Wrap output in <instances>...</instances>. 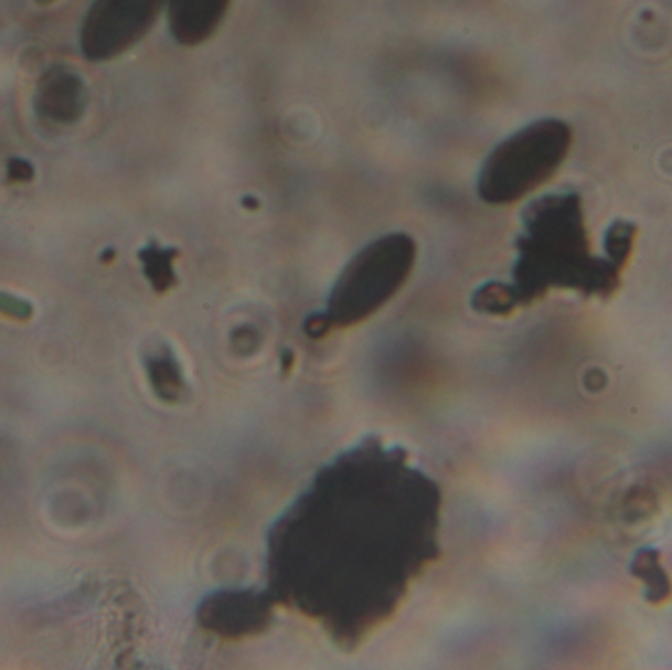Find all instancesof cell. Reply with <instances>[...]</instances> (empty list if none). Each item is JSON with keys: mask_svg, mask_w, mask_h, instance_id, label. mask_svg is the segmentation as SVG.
<instances>
[{"mask_svg": "<svg viewBox=\"0 0 672 670\" xmlns=\"http://www.w3.org/2000/svg\"><path fill=\"white\" fill-rule=\"evenodd\" d=\"M168 0H95L83 20L82 54L108 62L126 54L150 34Z\"/></svg>", "mask_w": 672, "mask_h": 670, "instance_id": "cell-5", "label": "cell"}, {"mask_svg": "<svg viewBox=\"0 0 672 670\" xmlns=\"http://www.w3.org/2000/svg\"><path fill=\"white\" fill-rule=\"evenodd\" d=\"M38 4H52L54 0H36Z\"/></svg>", "mask_w": 672, "mask_h": 670, "instance_id": "cell-14", "label": "cell"}, {"mask_svg": "<svg viewBox=\"0 0 672 670\" xmlns=\"http://www.w3.org/2000/svg\"><path fill=\"white\" fill-rule=\"evenodd\" d=\"M7 176H9L10 181L28 183V181L36 178V170H34L32 161L14 156V158H9V161H7Z\"/></svg>", "mask_w": 672, "mask_h": 670, "instance_id": "cell-12", "label": "cell"}, {"mask_svg": "<svg viewBox=\"0 0 672 670\" xmlns=\"http://www.w3.org/2000/svg\"><path fill=\"white\" fill-rule=\"evenodd\" d=\"M87 100V87L82 77L70 67L55 65L40 79L34 105L40 117L70 125L83 117Z\"/></svg>", "mask_w": 672, "mask_h": 670, "instance_id": "cell-8", "label": "cell"}, {"mask_svg": "<svg viewBox=\"0 0 672 670\" xmlns=\"http://www.w3.org/2000/svg\"><path fill=\"white\" fill-rule=\"evenodd\" d=\"M113 256H115V252L113 251H105V254H103V262H107V259H113Z\"/></svg>", "mask_w": 672, "mask_h": 670, "instance_id": "cell-13", "label": "cell"}, {"mask_svg": "<svg viewBox=\"0 0 672 670\" xmlns=\"http://www.w3.org/2000/svg\"><path fill=\"white\" fill-rule=\"evenodd\" d=\"M32 313H34V307L32 304H28L26 299L0 291V315L10 317V319H19V321H28Z\"/></svg>", "mask_w": 672, "mask_h": 670, "instance_id": "cell-11", "label": "cell"}, {"mask_svg": "<svg viewBox=\"0 0 672 670\" xmlns=\"http://www.w3.org/2000/svg\"><path fill=\"white\" fill-rule=\"evenodd\" d=\"M623 266L608 256L596 258L584 226L583 198L574 191L533 201L523 213L518 262L511 284H488L474 294L478 311L505 315L531 304L551 287L578 289L586 296L608 297L619 286Z\"/></svg>", "mask_w": 672, "mask_h": 670, "instance_id": "cell-2", "label": "cell"}, {"mask_svg": "<svg viewBox=\"0 0 672 670\" xmlns=\"http://www.w3.org/2000/svg\"><path fill=\"white\" fill-rule=\"evenodd\" d=\"M276 602L268 591L228 588L209 594L198 608V624L221 639H244L266 631Z\"/></svg>", "mask_w": 672, "mask_h": 670, "instance_id": "cell-6", "label": "cell"}, {"mask_svg": "<svg viewBox=\"0 0 672 670\" xmlns=\"http://www.w3.org/2000/svg\"><path fill=\"white\" fill-rule=\"evenodd\" d=\"M233 0H168L171 38L185 47H198L215 36Z\"/></svg>", "mask_w": 672, "mask_h": 670, "instance_id": "cell-7", "label": "cell"}, {"mask_svg": "<svg viewBox=\"0 0 672 670\" xmlns=\"http://www.w3.org/2000/svg\"><path fill=\"white\" fill-rule=\"evenodd\" d=\"M146 370L153 392L166 402H178L185 390L181 368L168 347L153 350L146 357Z\"/></svg>", "mask_w": 672, "mask_h": 670, "instance_id": "cell-9", "label": "cell"}, {"mask_svg": "<svg viewBox=\"0 0 672 670\" xmlns=\"http://www.w3.org/2000/svg\"><path fill=\"white\" fill-rule=\"evenodd\" d=\"M142 262L143 276L150 281L153 291L163 294L178 284V276L173 269V259L178 258L175 248H162L158 242H150L146 248L138 252Z\"/></svg>", "mask_w": 672, "mask_h": 670, "instance_id": "cell-10", "label": "cell"}, {"mask_svg": "<svg viewBox=\"0 0 672 670\" xmlns=\"http://www.w3.org/2000/svg\"><path fill=\"white\" fill-rule=\"evenodd\" d=\"M415 262L417 242L409 234H386L366 244L342 269L323 311L309 317L307 334L319 339L370 319L399 294Z\"/></svg>", "mask_w": 672, "mask_h": 670, "instance_id": "cell-3", "label": "cell"}, {"mask_svg": "<svg viewBox=\"0 0 672 670\" xmlns=\"http://www.w3.org/2000/svg\"><path fill=\"white\" fill-rule=\"evenodd\" d=\"M440 506L437 482L402 448L366 438L323 466L269 529L266 591L356 647L439 559Z\"/></svg>", "mask_w": 672, "mask_h": 670, "instance_id": "cell-1", "label": "cell"}, {"mask_svg": "<svg viewBox=\"0 0 672 670\" xmlns=\"http://www.w3.org/2000/svg\"><path fill=\"white\" fill-rule=\"evenodd\" d=\"M573 128L561 118L523 126L493 148L478 173L476 191L488 205H513L555 178L573 148Z\"/></svg>", "mask_w": 672, "mask_h": 670, "instance_id": "cell-4", "label": "cell"}]
</instances>
